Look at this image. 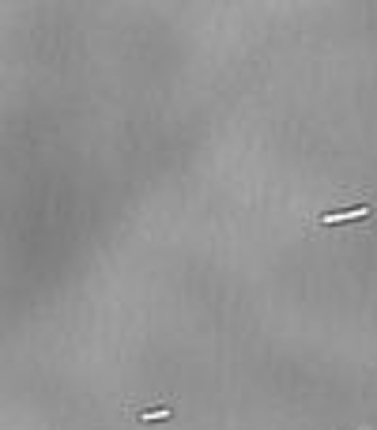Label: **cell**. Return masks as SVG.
Here are the masks:
<instances>
[{
  "instance_id": "cell-1",
  "label": "cell",
  "mask_w": 377,
  "mask_h": 430,
  "mask_svg": "<svg viewBox=\"0 0 377 430\" xmlns=\"http://www.w3.org/2000/svg\"><path fill=\"white\" fill-rule=\"evenodd\" d=\"M370 215H373V204H359V208H347V212L321 215L317 223H325V227H340V223H359V219H370Z\"/></svg>"
},
{
  "instance_id": "cell-2",
  "label": "cell",
  "mask_w": 377,
  "mask_h": 430,
  "mask_svg": "<svg viewBox=\"0 0 377 430\" xmlns=\"http://www.w3.org/2000/svg\"><path fill=\"white\" fill-rule=\"evenodd\" d=\"M174 415V404H162V407H148V412H136L140 423H162V419Z\"/></svg>"
}]
</instances>
